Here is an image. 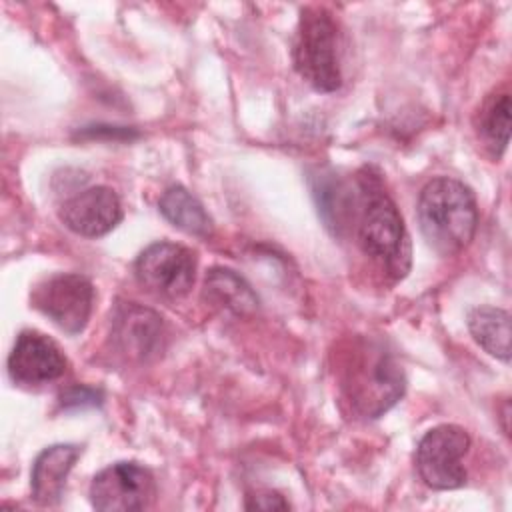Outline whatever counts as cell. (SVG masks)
<instances>
[{
    "mask_svg": "<svg viewBox=\"0 0 512 512\" xmlns=\"http://www.w3.org/2000/svg\"><path fill=\"white\" fill-rule=\"evenodd\" d=\"M58 216L68 230L84 238L108 234L122 220V206L116 192L108 186H92L66 198Z\"/></svg>",
    "mask_w": 512,
    "mask_h": 512,
    "instance_id": "cell-10",
    "label": "cell"
},
{
    "mask_svg": "<svg viewBox=\"0 0 512 512\" xmlns=\"http://www.w3.org/2000/svg\"><path fill=\"white\" fill-rule=\"evenodd\" d=\"M338 24L324 6L300 10L292 42L294 70L318 92H334L342 84Z\"/></svg>",
    "mask_w": 512,
    "mask_h": 512,
    "instance_id": "cell-4",
    "label": "cell"
},
{
    "mask_svg": "<svg viewBox=\"0 0 512 512\" xmlns=\"http://www.w3.org/2000/svg\"><path fill=\"white\" fill-rule=\"evenodd\" d=\"M470 436L462 426L440 424L430 428L416 448V470L422 482L434 490H454L466 482L464 454Z\"/></svg>",
    "mask_w": 512,
    "mask_h": 512,
    "instance_id": "cell-5",
    "label": "cell"
},
{
    "mask_svg": "<svg viewBox=\"0 0 512 512\" xmlns=\"http://www.w3.org/2000/svg\"><path fill=\"white\" fill-rule=\"evenodd\" d=\"M418 224L434 252L458 254L472 242L478 226L472 190L450 176L432 178L418 196Z\"/></svg>",
    "mask_w": 512,
    "mask_h": 512,
    "instance_id": "cell-3",
    "label": "cell"
},
{
    "mask_svg": "<svg viewBox=\"0 0 512 512\" xmlns=\"http://www.w3.org/2000/svg\"><path fill=\"white\" fill-rule=\"evenodd\" d=\"M30 302L60 330L66 334H78L86 328L92 314L94 286L82 274L60 272L36 284L30 294Z\"/></svg>",
    "mask_w": 512,
    "mask_h": 512,
    "instance_id": "cell-6",
    "label": "cell"
},
{
    "mask_svg": "<svg viewBox=\"0 0 512 512\" xmlns=\"http://www.w3.org/2000/svg\"><path fill=\"white\" fill-rule=\"evenodd\" d=\"M80 454L82 448L76 444H54L36 456L30 474V488L36 504L54 506L60 502L66 478Z\"/></svg>",
    "mask_w": 512,
    "mask_h": 512,
    "instance_id": "cell-12",
    "label": "cell"
},
{
    "mask_svg": "<svg viewBox=\"0 0 512 512\" xmlns=\"http://www.w3.org/2000/svg\"><path fill=\"white\" fill-rule=\"evenodd\" d=\"M468 330L490 356L510 362V314L494 306H476L468 314Z\"/></svg>",
    "mask_w": 512,
    "mask_h": 512,
    "instance_id": "cell-15",
    "label": "cell"
},
{
    "mask_svg": "<svg viewBox=\"0 0 512 512\" xmlns=\"http://www.w3.org/2000/svg\"><path fill=\"white\" fill-rule=\"evenodd\" d=\"M60 402L62 406H94L100 404V392L86 386H74L60 396Z\"/></svg>",
    "mask_w": 512,
    "mask_h": 512,
    "instance_id": "cell-17",
    "label": "cell"
},
{
    "mask_svg": "<svg viewBox=\"0 0 512 512\" xmlns=\"http://www.w3.org/2000/svg\"><path fill=\"white\" fill-rule=\"evenodd\" d=\"M246 508L248 510H252V508H258V510H286L290 506L280 494L264 490V492H256L254 496H248Z\"/></svg>",
    "mask_w": 512,
    "mask_h": 512,
    "instance_id": "cell-18",
    "label": "cell"
},
{
    "mask_svg": "<svg viewBox=\"0 0 512 512\" xmlns=\"http://www.w3.org/2000/svg\"><path fill=\"white\" fill-rule=\"evenodd\" d=\"M112 340L118 350L138 362L156 358L164 350L162 318L136 302H122L112 312Z\"/></svg>",
    "mask_w": 512,
    "mask_h": 512,
    "instance_id": "cell-9",
    "label": "cell"
},
{
    "mask_svg": "<svg viewBox=\"0 0 512 512\" xmlns=\"http://www.w3.org/2000/svg\"><path fill=\"white\" fill-rule=\"evenodd\" d=\"M66 358L58 344L36 330H22L8 356V374L16 384L40 386L60 378Z\"/></svg>",
    "mask_w": 512,
    "mask_h": 512,
    "instance_id": "cell-11",
    "label": "cell"
},
{
    "mask_svg": "<svg viewBox=\"0 0 512 512\" xmlns=\"http://www.w3.org/2000/svg\"><path fill=\"white\" fill-rule=\"evenodd\" d=\"M158 208L172 226L186 234L208 238L214 230L212 218L204 206L184 186H170L160 196Z\"/></svg>",
    "mask_w": 512,
    "mask_h": 512,
    "instance_id": "cell-14",
    "label": "cell"
},
{
    "mask_svg": "<svg viewBox=\"0 0 512 512\" xmlns=\"http://www.w3.org/2000/svg\"><path fill=\"white\" fill-rule=\"evenodd\" d=\"M134 274L148 292L178 300L186 296L194 284L196 256L182 244L160 240L138 254Z\"/></svg>",
    "mask_w": 512,
    "mask_h": 512,
    "instance_id": "cell-7",
    "label": "cell"
},
{
    "mask_svg": "<svg viewBox=\"0 0 512 512\" xmlns=\"http://www.w3.org/2000/svg\"><path fill=\"white\" fill-rule=\"evenodd\" d=\"M156 496L152 472L138 462H114L90 484V502L100 512L144 510Z\"/></svg>",
    "mask_w": 512,
    "mask_h": 512,
    "instance_id": "cell-8",
    "label": "cell"
},
{
    "mask_svg": "<svg viewBox=\"0 0 512 512\" xmlns=\"http://www.w3.org/2000/svg\"><path fill=\"white\" fill-rule=\"evenodd\" d=\"M204 298L208 304L232 312L236 316H246L256 312L258 296L250 284L230 268H212L204 280Z\"/></svg>",
    "mask_w": 512,
    "mask_h": 512,
    "instance_id": "cell-13",
    "label": "cell"
},
{
    "mask_svg": "<svg viewBox=\"0 0 512 512\" xmlns=\"http://www.w3.org/2000/svg\"><path fill=\"white\" fill-rule=\"evenodd\" d=\"M478 130L496 156H500L506 150L508 136H510V94L508 92L492 96L480 108Z\"/></svg>",
    "mask_w": 512,
    "mask_h": 512,
    "instance_id": "cell-16",
    "label": "cell"
},
{
    "mask_svg": "<svg viewBox=\"0 0 512 512\" xmlns=\"http://www.w3.org/2000/svg\"><path fill=\"white\" fill-rule=\"evenodd\" d=\"M338 368L342 396L362 418H378L404 394L402 366L380 340L354 338L342 352Z\"/></svg>",
    "mask_w": 512,
    "mask_h": 512,
    "instance_id": "cell-2",
    "label": "cell"
},
{
    "mask_svg": "<svg viewBox=\"0 0 512 512\" xmlns=\"http://www.w3.org/2000/svg\"><path fill=\"white\" fill-rule=\"evenodd\" d=\"M336 226L356 218V242L366 256L380 264L392 278H402L410 268V242L394 200L384 192L378 178L358 176V196L342 190Z\"/></svg>",
    "mask_w": 512,
    "mask_h": 512,
    "instance_id": "cell-1",
    "label": "cell"
}]
</instances>
